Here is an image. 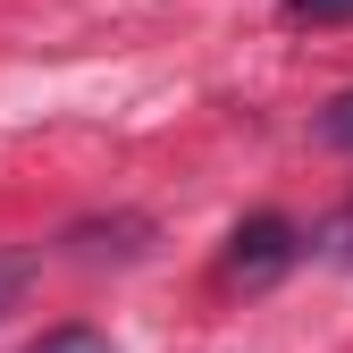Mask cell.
Returning <instances> with one entry per match:
<instances>
[{
    "mask_svg": "<svg viewBox=\"0 0 353 353\" xmlns=\"http://www.w3.org/2000/svg\"><path fill=\"white\" fill-rule=\"evenodd\" d=\"M303 261V236H294V219H278V210H261V219H244V228L228 236V252H219V278L228 286H270V278H286Z\"/></svg>",
    "mask_w": 353,
    "mask_h": 353,
    "instance_id": "obj_1",
    "label": "cell"
},
{
    "mask_svg": "<svg viewBox=\"0 0 353 353\" xmlns=\"http://www.w3.org/2000/svg\"><path fill=\"white\" fill-rule=\"evenodd\" d=\"M312 135H320L328 152H345V160H353V84H345V93H336V101L312 118Z\"/></svg>",
    "mask_w": 353,
    "mask_h": 353,
    "instance_id": "obj_2",
    "label": "cell"
},
{
    "mask_svg": "<svg viewBox=\"0 0 353 353\" xmlns=\"http://www.w3.org/2000/svg\"><path fill=\"white\" fill-rule=\"evenodd\" d=\"M26 353H118L101 328H51V336H42V345H26Z\"/></svg>",
    "mask_w": 353,
    "mask_h": 353,
    "instance_id": "obj_3",
    "label": "cell"
},
{
    "mask_svg": "<svg viewBox=\"0 0 353 353\" xmlns=\"http://www.w3.org/2000/svg\"><path fill=\"white\" fill-rule=\"evenodd\" d=\"M26 286H34V252H0V312H17Z\"/></svg>",
    "mask_w": 353,
    "mask_h": 353,
    "instance_id": "obj_4",
    "label": "cell"
},
{
    "mask_svg": "<svg viewBox=\"0 0 353 353\" xmlns=\"http://www.w3.org/2000/svg\"><path fill=\"white\" fill-rule=\"evenodd\" d=\"M294 26H353V0H286Z\"/></svg>",
    "mask_w": 353,
    "mask_h": 353,
    "instance_id": "obj_5",
    "label": "cell"
}]
</instances>
